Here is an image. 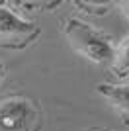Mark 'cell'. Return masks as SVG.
<instances>
[{
  "label": "cell",
  "instance_id": "obj_4",
  "mask_svg": "<svg viewBox=\"0 0 129 131\" xmlns=\"http://www.w3.org/2000/svg\"><path fill=\"white\" fill-rule=\"evenodd\" d=\"M98 92L117 110L129 117V84H100Z\"/></svg>",
  "mask_w": 129,
  "mask_h": 131
},
{
  "label": "cell",
  "instance_id": "obj_2",
  "mask_svg": "<svg viewBox=\"0 0 129 131\" xmlns=\"http://www.w3.org/2000/svg\"><path fill=\"white\" fill-rule=\"evenodd\" d=\"M37 119L33 104L26 98H8L0 102V131H29Z\"/></svg>",
  "mask_w": 129,
  "mask_h": 131
},
{
  "label": "cell",
  "instance_id": "obj_3",
  "mask_svg": "<svg viewBox=\"0 0 129 131\" xmlns=\"http://www.w3.org/2000/svg\"><path fill=\"white\" fill-rule=\"evenodd\" d=\"M37 27L22 20L10 8L0 6V45H18L37 35Z\"/></svg>",
  "mask_w": 129,
  "mask_h": 131
},
{
  "label": "cell",
  "instance_id": "obj_7",
  "mask_svg": "<svg viewBox=\"0 0 129 131\" xmlns=\"http://www.w3.org/2000/svg\"><path fill=\"white\" fill-rule=\"evenodd\" d=\"M119 8L123 10L125 18H127V20H129V0H119Z\"/></svg>",
  "mask_w": 129,
  "mask_h": 131
},
{
  "label": "cell",
  "instance_id": "obj_6",
  "mask_svg": "<svg viewBox=\"0 0 129 131\" xmlns=\"http://www.w3.org/2000/svg\"><path fill=\"white\" fill-rule=\"evenodd\" d=\"M84 6H88V8H104V6H107L112 0H80Z\"/></svg>",
  "mask_w": 129,
  "mask_h": 131
},
{
  "label": "cell",
  "instance_id": "obj_5",
  "mask_svg": "<svg viewBox=\"0 0 129 131\" xmlns=\"http://www.w3.org/2000/svg\"><path fill=\"white\" fill-rule=\"evenodd\" d=\"M110 65H112L113 72L119 77L129 74V35L113 49V59Z\"/></svg>",
  "mask_w": 129,
  "mask_h": 131
},
{
  "label": "cell",
  "instance_id": "obj_1",
  "mask_svg": "<svg viewBox=\"0 0 129 131\" xmlns=\"http://www.w3.org/2000/svg\"><path fill=\"white\" fill-rule=\"evenodd\" d=\"M64 35L69 43L88 61L96 65H107L113 59V45L102 31L80 20H69L64 24Z\"/></svg>",
  "mask_w": 129,
  "mask_h": 131
}]
</instances>
